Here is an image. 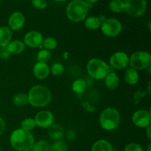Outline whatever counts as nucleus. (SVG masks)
<instances>
[{
  "mask_svg": "<svg viewBox=\"0 0 151 151\" xmlns=\"http://www.w3.org/2000/svg\"><path fill=\"white\" fill-rule=\"evenodd\" d=\"M109 10L114 13H120L124 11L125 3L122 0H111L109 4Z\"/></svg>",
  "mask_w": 151,
  "mask_h": 151,
  "instance_id": "b1692460",
  "label": "nucleus"
},
{
  "mask_svg": "<svg viewBox=\"0 0 151 151\" xmlns=\"http://www.w3.org/2000/svg\"><path fill=\"white\" fill-rule=\"evenodd\" d=\"M120 121V113L115 108H106L102 111L99 116V123L104 131H114L119 125Z\"/></svg>",
  "mask_w": 151,
  "mask_h": 151,
  "instance_id": "20e7f679",
  "label": "nucleus"
},
{
  "mask_svg": "<svg viewBox=\"0 0 151 151\" xmlns=\"http://www.w3.org/2000/svg\"><path fill=\"white\" fill-rule=\"evenodd\" d=\"M55 1H58V2H63V1H66L67 0H54Z\"/></svg>",
  "mask_w": 151,
  "mask_h": 151,
  "instance_id": "58836bf2",
  "label": "nucleus"
},
{
  "mask_svg": "<svg viewBox=\"0 0 151 151\" xmlns=\"http://www.w3.org/2000/svg\"><path fill=\"white\" fill-rule=\"evenodd\" d=\"M0 151H1V149H0Z\"/></svg>",
  "mask_w": 151,
  "mask_h": 151,
  "instance_id": "37998d69",
  "label": "nucleus"
},
{
  "mask_svg": "<svg viewBox=\"0 0 151 151\" xmlns=\"http://www.w3.org/2000/svg\"><path fill=\"white\" fill-rule=\"evenodd\" d=\"M32 4L37 10H44L47 7V0H31Z\"/></svg>",
  "mask_w": 151,
  "mask_h": 151,
  "instance_id": "2f4dec72",
  "label": "nucleus"
},
{
  "mask_svg": "<svg viewBox=\"0 0 151 151\" xmlns=\"http://www.w3.org/2000/svg\"><path fill=\"white\" fill-rule=\"evenodd\" d=\"M13 31L7 26L0 27V47H6L12 41Z\"/></svg>",
  "mask_w": 151,
  "mask_h": 151,
  "instance_id": "a211bd4d",
  "label": "nucleus"
},
{
  "mask_svg": "<svg viewBox=\"0 0 151 151\" xmlns=\"http://www.w3.org/2000/svg\"><path fill=\"white\" fill-rule=\"evenodd\" d=\"M91 151H114L112 145L108 140L101 139L92 145Z\"/></svg>",
  "mask_w": 151,
  "mask_h": 151,
  "instance_id": "aec40b11",
  "label": "nucleus"
},
{
  "mask_svg": "<svg viewBox=\"0 0 151 151\" xmlns=\"http://www.w3.org/2000/svg\"><path fill=\"white\" fill-rule=\"evenodd\" d=\"M34 76L38 80H44L50 75V67L47 63L37 61L32 68Z\"/></svg>",
  "mask_w": 151,
  "mask_h": 151,
  "instance_id": "4468645a",
  "label": "nucleus"
},
{
  "mask_svg": "<svg viewBox=\"0 0 151 151\" xmlns=\"http://www.w3.org/2000/svg\"><path fill=\"white\" fill-rule=\"evenodd\" d=\"M28 104L35 108H44L52 101L51 91L44 85H35L30 88L27 94Z\"/></svg>",
  "mask_w": 151,
  "mask_h": 151,
  "instance_id": "f257e3e1",
  "label": "nucleus"
},
{
  "mask_svg": "<svg viewBox=\"0 0 151 151\" xmlns=\"http://www.w3.org/2000/svg\"><path fill=\"white\" fill-rule=\"evenodd\" d=\"M122 1H125V0H122Z\"/></svg>",
  "mask_w": 151,
  "mask_h": 151,
  "instance_id": "ea45409f",
  "label": "nucleus"
},
{
  "mask_svg": "<svg viewBox=\"0 0 151 151\" xmlns=\"http://www.w3.org/2000/svg\"><path fill=\"white\" fill-rule=\"evenodd\" d=\"M103 81H104V83L106 86L109 89L111 90L116 89L120 84L119 76L114 71H111L110 72H109L108 75L105 77Z\"/></svg>",
  "mask_w": 151,
  "mask_h": 151,
  "instance_id": "2eb2a0df",
  "label": "nucleus"
},
{
  "mask_svg": "<svg viewBox=\"0 0 151 151\" xmlns=\"http://www.w3.org/2000/svg\"><path fill=\"white\" fill-rule=\"evenodd\" d=\"M51 58V52L47 50H45V49L41 50L38 52V54H37V60H38V62H41V63H47L50 60Z\"/></svg>",
  "mask_w": 151,
  "mask_h": 151,
  "instance_id": "bb28decb",
  "label": "nucleus"
},
{
  "mask_svg": "<svg viewBox=\"0 0 151 151\" xmlns=\"http://www.w3.org/2000/svg\"><path fill=\"white\" fill-rule=\"evenodd\" d=\"M44 49L45 50L51 51V50H54L55 49L57 48L58 47V41L53 37H47L43 40L42 44H41Z\"/></svg>",
  "mask_w": 151,
  "mask_h": 151,
  "instance_id": "a878e982",
  "label": "nucleus"
},
{
  "mask_svg": "<svg viewBox=\"0 0 151 151\" xmlns=\"http://www.w3.org/2000/svg\"><path fill=\"white\" fill-rule=\"evenodd\" d=\"M34 119L36 126L41 128H49L55 122L54 114L48 110H41L38 111L35 114Z\"/></svg>",
  "mask_w": 151,
  "mask_h": 151,
  "instance_id": "9b49d317",
  "label": "nucleus"
},
{
  "mask_svg": "<svg viewBox=\"0 0 151 151\" xmlns=\"http://www.w3.org/2000/svg\"><path fill=\"white\" fill-rule=\"evenodd\" d=\"M101 32L105 36L115 38L120 35L122 31V24L120 21L114 18L106 19L100 26Z\"/></svg>",
  "mask_w": 151,
  "mask_h": 151,
  "instance_id": "0eeeda50",
  "label": "nucleus"
},
{
  "mask_svg": "<svg viewBox=\"0 0 151 151\" xmlns=\"http://www.w3.org/2000/svg\"><path fill=\"white\" fill-rule=\"evenodd\" d=\"M5 122H4V119L0 116V136H1L4 133V130H5Z\"/></svg>",
  "mask_w": 151,
  "mask_h": 151,
  "instance_id": "f704fd0d",
  "label": "nucleus"
},
{
  "mask_svg": "<svg viewBox=\"0 0 151 151\" xmlns=\"http://www.w3.org/2000/svg\"><path fill=\"white\" fill-rule=\"evenodd\" d=\"M124 151H145L139 144L136 142L128 143L124 148Z\"/></svg>",
  "mask_w": 151,
  "mask_h": 151,
  "instance_id": "7c9ffc66",
  "label": "nucleus"
},
{
  "mask_svg": "<svg viewBox=\"0 0 151 151\" xmlns=\"http://www.w3.org/2000/svg\"><path fill=\"white\" fill-rule=\"evenodd\" d=\"M87 88L86 82L83 79H77L72 84V89L75 93L78 94H83Z\"/></svg>",
  "mask_w": 151,
  "mask_h": 151,
  "instance_id": "4be33fe9",
  "label": "nucleus"
},
{
  "mask_svg": "<svg viewBox=\"0 0 151 151\" xmlns=\"http://www.w3.org/2000/svg\"><path fill=\"white\" fill-rule=\"evenodd\" d=\"M69 146L64 141L57 140L52 145H50V151H67Z\"/></svg>",
  "mask_w": 151,
  "mask_h": 151,
  "instance_id": "cd10ccee",
  "label": "nucleus"
},
{
  "mask_svg": "<svg viewBox=\"0 0 151 151\" xmlns=\"http://www.w3.org/2000/svg\"><path fill=\"white\" fill-rule=\"evenodd\" d=\"M64 72V66L60 62L54 63L50 67V73L55 77H59L62 75Z\"/></svg>",
  "mask_w": 151,
  "mask_h": 151,
  "instance_id": "c85d7f7f",
  "label": "nucleus"
},
{
  "mask_svg": "<svg viewBox=\"0 0 151 151\" xmlns=\"http://www.w3.org/2000/svg\"><path fill=\"white\" fill-rule=\"evenodd\" d=\"M10 56V54L8 52L6 47H0V58L3 60H7Z\"/></svg>",
  "mask_w": 151,
  "mask_h": 151,
  "instance_id": "473e14b6",
  "label": "nucleus"
},
{
  "mask_svg": "<svg viewBox=\"0 0 151 151\" xmlns=\"http://www.w3.org/2000/svg\"><path fill=\"white\" fill-rule=\"evenodd\" d=\"M44 36L39 31L31 30L27 32L24 36L23 42L26 47L35 49L41 47Z\"/></svg>",
  "mask_w": 151,
  "mask_h": 151,
  "instance_id": "f8f14e48",
  "label": "nucleus"
},
{
  "mask_svg": "<svg viewBox=\"0 0 151 151\" xmlns=\"http://www.w3.org/2000/svg\"><path fill=\"white\" fill-rule=\"evenodd\" d=\"M151 126L150 125H148L147 127H146L145 129V134H146V136L147 137V138L149 139H151Z\"/></svg>",
  "mask_w": 151,
  "mask_h": 151,
  "instance_id": "c9c22d12",
  "label": "nucleus"
},
{
  "mask_svg": "<svg viewBox=\"0 0 151 151\" xmlns=\"http://www.w3.org/2000/svg\"><path fill=\"white\" fill-rule=\"evenodd\" d=\"M66 138H67V139L69 140H74L75 138H76V133H75V131H74L73 130H70V131H69L67 132V134H66Z\"/></svg>",
  "mask_w": 151,
  "mask_h": 151,
  "instance_id": "72a5a7b5",
  "label": "nucleus"
},
{
  "mask_svg": "<svg viewBox=\"0 0 151 151\" xmlns=\"http://www.w3.org/2000/svg\"><path fill=\"white\" fill-rule=\"evenodd\" d=\"M6 49L10 55H20L24 52L26 46L23 41L16 39L10 41L6 47Z\"/></svg>",
  "mask_w": 151,
  "mask_h": 151,
  "instance_id": "dca6fc26",
  "label": "nucleus"
},
{
  "mask_svg": "<svg viewBox=\"0 0 151 151\" xmlns=\"http://www.w3.org/2000/svg\"><path fill=\"white\" fill-rule=\"evenodd\" d=\"M151 64V55L144 50L134 52L129 56V66L137 71L149 69Z\"/></svg>",
  "mask_w": 151,
  "mask_h": 151,
  "instance_id": "423d86ee",
  "label": "nucleus"
},
{
  "mask_svg": "<svg viewBox=\"0 0 151 151\" xmlns=\"http://www.w3.org/2000/svg\"><path fill=\"white\" fill-rule=\"evenodd\" d=\"M0 4H1V0H0Z\"/></svg>",
  "mask_w": 151,
  "mask_h": 151,
  "instance_id": "a19ab883",
  "label": "nucleus"
},
{
  "mask_svg": "<svg viewBox=\"0 0 151 151\" xmlns=\"http://www.w3.org/2000/svg\"><path fill=\"white\" fill-rule=\"evenodd\" d=\"M48 136L51 139L57 141L60 140L64 136V130L63 128L59 124H53L51 127L49 128Z\"/></svg>",
  "mask_w": 151,
  "mask_h": 151,
  "instance_id": "6ab92c4d",
  "label": "nucleus"
},
{
  "mask_svg": "<svg viewBox=\"0 0 151 151\" xmlns=\"http://www.w3.org/2000/svg\"><path fill=\"white\" fill-rule=\"evenodd\" d=\"M25 21V16L23 13L19 11H15L9 16L7 20V27L12 31H19L24 27Z\"/></svg>",
  "mask_w": 151,
  "mask_h": 151,
  "instance_id": "ddd939ff",
  "label": "nucleus"
},
{
  "mask_svg": "<svg viewBox=\"0 0 151 151\" xmlns=\"http://www.w3.org/2000/svg\"><path fill=\"white\" fill-rule=\"evenodd\" d=\"M114 151H117V150H114Z\"/></svg>",
  "mask_w": 151,
  "mask_h": 151,
  "instance_id": "79ce46f5",
  "label": "nucleus"
},
{
  "mask_svg": "<svg viewBox=\"0 0 151 151\" xmlns=\"http://www.w3.org/2000/svg\"><path fill=\"white\" fill-rule=\"evenodd\" d=\"M109 66L114 70H122L129 66V55L123 51H117L109 58Z\"/></svg>",
  "mask_w": 151,
  "mask_h": 151,
  "instance_id": "1a4fd4ad",
  "label": "nucleus"
},
{
  "mask_svg": "<svg viewBox=\"0 0 151 151\" xmlns=\"http://www.w3.org/2000/svg\"><path fill=\"white\" fill-rule=\"evenodd\" d=\"M13 103L18 107H23L28 104L27 95L25 93L19 92L15 94L13 97Z\"/></svg>",
  "mask_w": 151,
  "mask_h": 151,
  "instance_id": "5701e85b",
  "label": "nucleus"
},
{
  "mask_svg": "<svg viewBox=\"0 0 151 151\" xmlns=\"http://www.w3.org/2000/svg\"><path fill=\"white\" fill-rule=\"evenodd\" d=\"M10 143L16 151H31L35 143V137L31 132L17 128L10 134Z\"/></svg>",
  "mask_w": 151,
  "mask_h": 151,
  "instance_id": "f03ea898",
  "label": "nucleus"
},
{
  "mask_svg": "<svg viewBox=\"0 0 151 151\" xmlns=\"http://www.w3.org/2000/svg\"><path fill=\"white\" fill-rule=\"evenodd\" d=\"M151 114L150 110L139 109L131 116V121L135 126L140 128H145L150 125Z\"/></svg>",
  "mask_w": 151,
  "mask_h": 151,
  "instance_id": "9d476101",
  "label": "nucleus"
},
{
  "mask_svg": "<svg viewBox=\"0 0 151 151\" xmlns=\"http://www.w3.org/2000/svg\"><path fill=\"white\" fill-rule=\"evenodd\" d=\"M124 12L133 18H139L146 12L147 3L146 0H125Z\"/></svg>",
  "mask_w": 151,
  "mask_h": 151,
  "instance_id": "6e6552de",
  "label": "nucleus"
},
{
  "mask_svg": "<svg viewBox=\"0 0 151 151\" xmlns=\"http://www.w3.org/2000/svg\"><path fill=\"white\" fill-rule=\"evenodd\" d=\"M86 1L88 4H95L96 2H97V1H99V0H85Z\"/></svg>",
  "mask_w": 151,
  "mask_h": 151,
  "instance_id": "e433bc0d",
  "label": "nucleus"
},
{
  "mask_svg": "<svg viewBox=\"0 0 151 151\" xmlns=\"http://www.w3.org/2000/svg\"><path fill=\"white\" fill-rule=\"evenodd\" d=\"M36 127V124H35L34 118H25L21 122V128H22L24 131H29V132L33 131Z\"/></svg>",
  "mask_w": 151,
  "mask_h": 151,
  "instance_id": "393cba45",
  "label": "nucleus"
},
{
  "mask_svg": "<svg viewBox=\"0 0 151 151\" xmlns=\"http://www.w3.org/2000/svg\"><path fill=\"white\" fill-rule=\"evenodd\" d=\"M111 69L106 61L97 58L90 59L86 64L88 75L96 81H102L104 79L109 72L114 71Z\"/></svg>",
  "mask_w": 151,
  "mask_h": 151,
  "instance_id": "39448f33",
  "label": "nucleus"
},
{
  "mask_svg": "<svg viewBox=\"0 0 151 151\" xmlns=\"http://www.w3.org/2000/svg\"><path fill=\"white\" fill-rule=\"evenodd\" d=\"M146 151H151V144L149 143L148 145H147V149H146Z\"/></svg>",
  "mask_w": 151,
  "mask_h": 151,
  "instance_id": "4c0bfd02",
  "label": "nucleus"
},
{
  "mask_svg": "<svg viewBox=\"0 0 151 151\" xmlns=\"http://www.w3.org/2000/svg\"><path fill=\"white\" fill-rule=\"evenodd\" d=\"M31 151H50V145L45 140L41 139L35 142Z\"/></svg>",
  "mask_w": 151,
  "mask_h": 151,
  "instance_id": "c756f323",
  "label": "nucleus"
},
{
  "mask_svg": "<svg viewBox=\"0 0 151 151\" xmlns=\"http://www.w3.org/2000/svg\"><path fill=\"white\" fill-rule=\"evenodd\" d=\"M92 7L93 4L84 0H72L66 6V17L71 22L79 23L86 19L88 10Z\"/></svg>",
  "mask_w": 151,
  "mask_h": 151,
  "instance_id": "7ed1b4c3",
  "label": "nucleus"
},
{
  "mask_svg": "<svg viewBox=\"0 0 151 151\" xmlns=\"http://www.w3.org/2000/svg\"><path fill=\"white\" fill-rule=\"evenodd\" d=\"M124 80L127 84L134 86L138 83L139 80V75L138 71L131 67H127L124 72Z\"/></svg>",
  "mask_w": 151,
  "mask_h": 151,
  "instance_id": "f3484780",
  "label": "nucleus"
},
{
  "mask_svg": "<svg viewBox=\"0 0 151 151\" xmlns=\"http://www.w3.org/2000/svg\"><path fill=\"white\" fill-rule=\"evenodd\" d=\"M101 23L98 16H89L84 20V27L89 30H97L100 28Z\"/></svg>",
  "mask_w": 151,
  "mask_h": 151,
  "instance_id": "412c9836",
  "label": "nucleus"
}]
</instances>
